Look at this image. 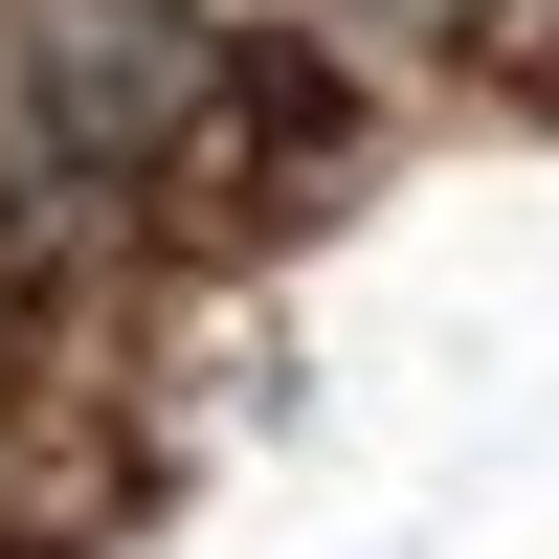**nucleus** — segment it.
<instances>
[{"mask_svg":"<svg viewBox=\"0 0 559 559\" xmlns=\"http://www.w3.org/2000/svg\"><path fill=\"white\" fill-rule=\"evenodd\" d=\"M224 90L202 0H0V202H90V179H157Z\"/></svg>","mask_w":559,"mask_h":559,"instance_id":"obj_1","label":"nucleus"}]
</instances>
